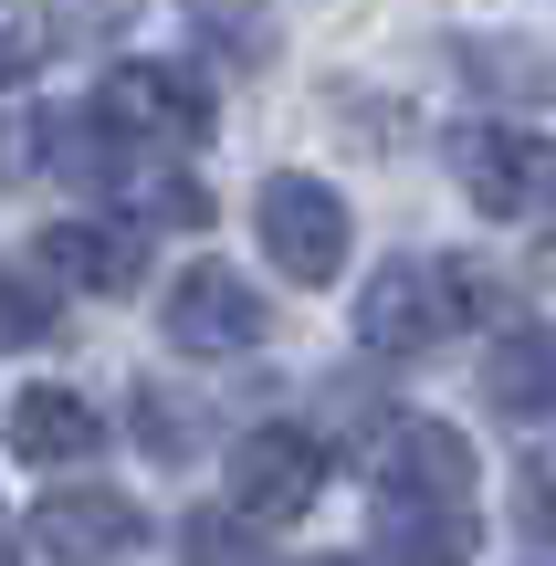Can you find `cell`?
I'll return each instance as SVG.
<instances>
[{
    "label": "cell",
    "instance_id": "30bf717a",
    "mask_svg": "<svg viewBox=\"0 0 556 566\" xmlns=\"http://www.w3.org/2000/svg\"><path fill=\"white\" fill-rule=\"evenodd\" d=\"M11 451L42 462V472H63V462H84V451H105V420H95V399H74V388H21L11 399Z\"/></svg>",
    "mask_w": 556,
    "mask_h": 566
},
{
    "label": "cell",
    "instance_id": "2e32d148",
    "mask_svg": "<svg viewBox=\"0 0 556 566\" xmlns=\"http://www.w3.org/2000/svg\"><path fill=\"white\" fill-rule=\"evenodd\" d=\"M32 63H42V32L32 21H0V84H21Z\"/></svg>",
    "mask_w": 556,
    "mask_h": 566
},
{
    "label": "cell",
    "instance_id": "5bb4252c",
    "mask_svg": "<svg viewBox=\"0 0 556 566\" xmlns=\"http://www.w3.org/2000/svg\"><path fill=\"white\" fill-rule=\"evenodd\" d=\"M32 336H53V283L0 263V346H32Z\"/></svg>",
    "mask_w": 556,
    "mask_h": 566
},
{
    "label": "cell",
    "instance_id": "7a4b0ae2",
    "mask_svg": "<svg viewBox=\"0 0 556 566\" xmlns=\"http://www.w3.org/2000/svg\"><path fill=\"white\" fill-rule=\"evenodd\" d=\"M252 231H263L273 273H294V283H336L347 252H357L347 200H336L326 179H305V168H273V179L252 189Z\"/></svg>",
    "mask_w": 556,
    "mask_h": 566
},
{
    "label": "cell",
    "instance_id": "5b68a950",
    "mask_svg": "<svg viewBox=\"0 0 556 566\" xmlns=\"http://www.w3.org/2000/svg\"><path fill=\"white\" fill-rule=\"evenodd\" d=\"M168 346L179 357H242V346H263V325H273V304L252 294L231 263H189L179 283H168Z\"/></svg>",
    "mask_w": 556,
    "mask_h": 566
},
{
    "label": "cell",
    "instance_id": "3957f363",
    "mask_svg": "<svg viewBox=\"0 0 556 566\" xmlns=\"http://www.w3.org/2000/svg\"><path fill=\"white\" fill-rule=\"evenodd\" d=\"M368 483H378V525H462L473 514V451H462V430L410 420L389 430Z\"/></svg>",
    "mask_w": 556,
    "mask_h": 566
},
{
    "label": "cell",
    "instance_id": "4fadbf2b",
    "mask_svg": "<svg viewBox=\"0 0 556 566\" xmlns=\"http://www.w3.org/2000/svg\"><path fill=\"white\" fill-rule=\"evenodd\" d=\"M179 556L189 566H273L263 535H242V514H189V525H179Z\"/></svg>",
    "mask_w": 556,
    "mask_h": 566
},
{
    "label": "cell",
    "instance_id": "277c9868",
    "mask_svg": "<svg viewBox=\"0 0 556 566\" xmlns=\"http://www.w3.org/2000/svg\"><path fill=\"white\" fill-rule=\"evenodd\" d=\"M452 179L494 221H536V210H556V137H536V126H452Z\"/></svg>",
    "mask_w": 556,
    "mask_h": 566
},
{
    "label": "cell",
    "instance_id": "ba28073f",
    "mask_svg": "<svg viewBox=\"0 0 556 566\" xmlns=\"http://www.w3.org/2000/svg\"><path fill=\"white\" fill-rule=\"evenodd\" d=\"M95 116L116 137H147V147H200L210 137V95L179 74V63H116L95 95Z\"/></svg>",
    "mask_w": 556,
    "mask_h": 566
},
{
    "label": "cell",
    "instance_id": "ac0fdd59",
    "mask_svg": "<svg viewBox=\"0 0 556 566\" xmlns=\"http://www.w3.org/2000/svg\"><path fill=\"white\" fill-rule=\"evenodd\" d=\"M525 514H536V535H556V472H536V483H525Z\"/></svg>",
    "mask_w": 556,
    "mask_h": 566
},
{
    "label": "cell",
    "instance_id": "6da1fadb",
    "mask_svg": "<svg viewBox=\"0 0 556 566\" xmlns=\"http://www.w3.org/2000/svg\"><path fill=\"white\" fill-rule=\"evenodd\" d=\"M473 315H483L473 273L441 263V252H399V263H378V283L357 294V336H368L378 357H431V346L462 336Z\"/></svg>",
    "mask_w": 556,
    "mask_h": 566
},
{
    "label": "cell",
    "instance_id": "9c48e42d",
    "mask_svg": "<svg viewBox=\"0 0 556 566\" xmlns=\"http://www.w3.org/2000/svg\"><path fill=\"white\" fill-rule=\"evenodd\" d=\"M42 273L84 283V294H137L147 283V231L137 221H53L42 231Z\"/></svg>",
    "mask_w": 556,
    "mask_h": 566
},
{
    "label": "cell",
    "instance_id": "52a82bcc",
    "mask_svg": "<svg viewBox=\"0 0 556 566\" xmlns=\"http://www.w3.org/2000/svg\"><path fill=\"white\" fill-rule=\"evenodd\" d=\"M32 546L53 556V566H126V556L147 546V514L126 504L116 483H74V493H42Z\"/></svg>",
    "mask_w": 556,
    "mask_h": 566
},
{
    "label": "cell",
    "instance_id": "8fae6325",
    "mask_svg": "<svg viewBox=\"0 0 556 566\" xmlns=\"http://www.w3.org/2000/svg\"><path fill=\"white\" fill-rule=\"evenodd\" d=\"M483 399L504 409V420H546L556 409V346L536 336V325H504L494 357H483Z\"/></svg>",
    "mask_w": 556,
    "mask_h": 566
},
{
    "label": "cell",
    "instance_id": "d6986e66",
    "mask_svg": "<svg viewBox=\"0 0 556 566\" xmlns=\"http://www.w3.org/2000/svg\"><path fill=\"white\" fill-rule=\"evenodd\" d=\"M315 566H378V556H315Z\"/></svg>",
    "mask_w": 556,
    "mask_h": 566
},
{
    "label": "cell",
    "instance_id": "e0dca14e",
    "mask_svg": "<svg viewBox=\"0 0 556 566\" xmlns=\"http://www.w3.org/2000/svg\"><path fill=\"white\" fill-rule=\"evenodd\" d=\"M158 221L200 231V221H210V189H200V179H168V189H158Z\"/></svg>",
    "mask_w": 556,
    "mask_h": 566
},
{
    "label": "cell",
    "instance_id": "7c38bea8",
    "mask_svg": "<svg viewBox=\"0 0 556 566\" xmlns=\"http://www.w3.org/2000/svg\"><path fill=\"white\" fill-rule=\"evenodd\" d=\"M189 21H200V42L221 63H242V74L273 63V0H189Z\"/></svg>",
    "mask_w": 556,
    "mask_h": 566
},
{
    "label": "cell",
    "instance_id": "8992f818",
    "mask_svg": "<svg viewBox=\"0 0 556 566\" xmlns=\"http://www.w3.org/2000/svg\"><path fill=\"white\" fill-rule=\"evenodd\" d=\"M315 493H326V441L315 430H242L231 441V514H252V525H284V514H305Z\"/></svg>",
    "mask_w": 556,
    "mask_h": 566
},
{
    "label": "cell",
    "instance_id": "9a60e30c",
    "mask_svg": "<svg viewBox=\"0 0 556 566\" xmlns=\"http://www.w3.org/2000/svg\"><path fill=\"white\" fill-rule=\"evenodd\" d=\"M399 535V566H462L473 556V514L462 525H389Z\"/></svg>",
    "mask_w": 556,
    "mask_h": 566
}]
</instances>
